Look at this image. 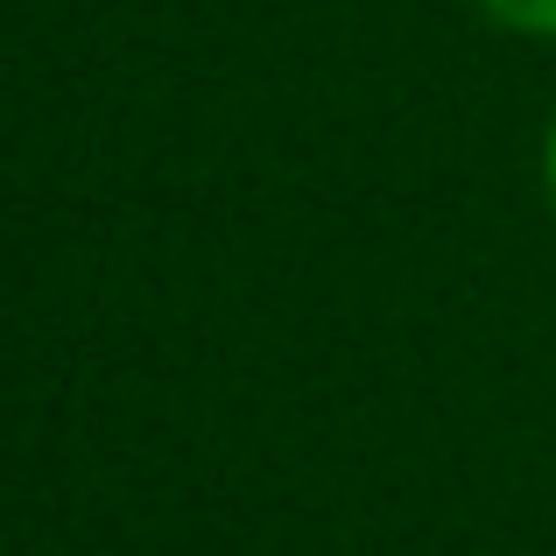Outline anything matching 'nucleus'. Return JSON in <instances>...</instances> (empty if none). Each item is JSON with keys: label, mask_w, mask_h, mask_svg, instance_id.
Masks as SVG:
<instances>
[{"label": "nucleus", "mask_w": 556, "mask_h": 556, "mask_svg": "<svg viewBox=\"0 0 556 556\" xmlns=\"http://www.w3.org/2000/svg\"><path fill=\"white\" fill-rule=\"evenodd\" d=\"M479 8H486V22L515 28L529 42H556V0H479Z\"/></svg>", "instance_id": "nucleus-1"}, {"label": "nucleus", "mask_w": 556, "mask_h": 556, "mask_svg": "<svg viewBox=\"0 0 556 556\" xmlns=\"http://www.w3.org/2000/svg\"><path fill=\"white\" fill-rule=\"evenodd\" d=\"M543 190H549V212H556V113L543 127Z\"/></svg>", "instance_id": "nucleus-2"}]
</instances>
